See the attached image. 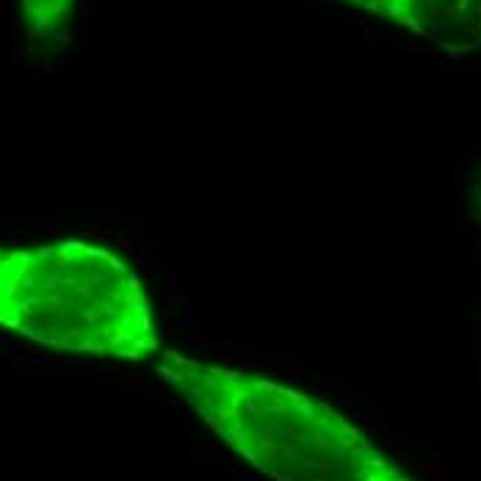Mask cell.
Segmentation results:
<instances>
[{
	"label": "cell",
	"instance_id": "277c9868",
	"mask_svg": "<svg viewBox=\"0 0 481 481\" xmlns=\"http://www.w3.org/2000/svg\"><path fill=\"white\" fill-rule=\"evenodd\" d=\"M340 3H349V6H357L368 14H376V17H385L393 22L398 8V0H340Z\"/></svg>",
	"mask_w": 481,
	"mask_h": 481
},
{
	"label": "cell",
	"instance_id": "6da1fadb",
	"mask_svg": "<svg viewBox=\"0 0 481 481\" xmlns=\"http://www.w3.org/2000/svg\"><path fill=\"white\" fill-rule=\"evenodd\" d=\"M152 368L235 457L271 481H412L310 393L180 351H158Z\"/></svg>",
	"mask_w": 481,
	"mask_h": 481
},
{
	"label": "cell",
	"instance_id": "7a4b0ae2",
	"mask_svg": "<svg viewBox=\"0 0 481 481\" xmlns=\"http://www.w3.org/2000/svg\"><path fill=\"white\" fill-rule=\"evenodd\" d=\"M0 327L97 360L141 363L160 351L141 279L86 241L0 249Z\"/></svg>",
	"mask_w": 481,
	"mask_h": 481
},
{
	"label": "cell",
	"instance_id": "5b68a950",
	"mask_svg": "<svg viewBox=\"0 0 481 481\" xmlns=\"http://www.w3.org/2000/svg\"><path fill=\"white\" fill-rule=\"evenodd\" d=\"M473 205L479 208V216H481V172L476 177V185H473Z\"/></svg>",
	"mask_w": 481,
	"mask_h": 481
},
{
	"label": "cell",
	"instance_id": "3957f363",
	"mask_svg": "<svg viewBox=\"0 0 481 481\" xmlns=\"http://www.w3.org/2000/svg\"><path fill=\"white\" fill-rule=\"evenodd\" d=\"M393 22L448 53L481 47V0H398Z\"/></svg>",
	"mask_w": 481,
	"mask_h": 481
}]
</instances>
